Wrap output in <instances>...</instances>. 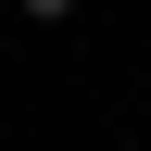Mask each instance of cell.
I'll return each instance as SVG.
<instances>
[{"instance_id":"obj_1","label":"cell","mask_w":151,"mask_h":151,"mask_svg":"<svg viewBox=\"0 0 151 151\" xmlns=\"http://www.w3.org/2000/svg\"><path fill=\"white\" fill-rule=\"evenodd\" d=\"M13 13H25V25H63V13H76V0H13Z\"/></svg>"}]
</instances>
